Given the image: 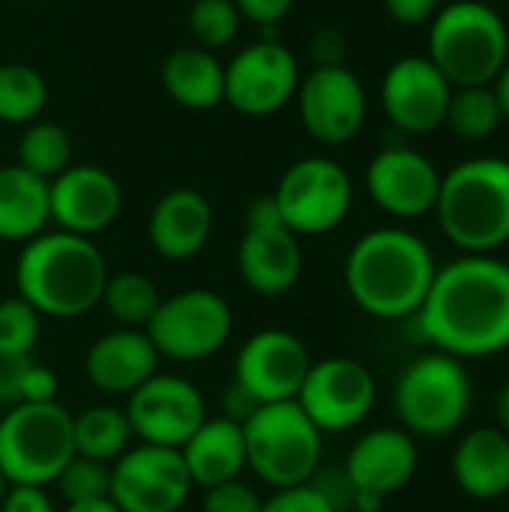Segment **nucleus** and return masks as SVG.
Returning a JSON list of instances; mask_svg holds the SVG:
<instances>
[{
    "label": "nucleus",
    "instance_id": "a878e982",
    "mask_svg": "<svg viewBox=\"0 0 509 512\" xmlns=\"http://www.w3.org/2000/svg\"><path fill=\"white\" fill-rule=\"evenodd\" d=\"M162 90L189 111H210L225 102V63L201 45L174 48L159 66Z\"/></svg>",
    "mask_w": 509,
    "mask_h": 512
},
{
    "label": "nucleus",
    "instance_id": "20e7f679",
    "mask_svg": "<svg viewBox=\"0 0 509 512\" xmlns=\"http://www.w3.org/2000/svg\"><path fill=\"white\" fill-rule=\"evenodd\" d=\"M444 237L465 255H495L509 243V159L474 156L441 174L435 210Z\"/></svg>",
    "mask_w": 509,
    "mask_h": 512
},
{
    "label": "nucleus",
    "instance_id": "ea45409f",
    "mask_svg": "<svg viewBox=\"0 0 509 512\" xmlns=\"http://www.w3.org/2000/svg\"><path fill=\"white\" fill-rule=\"evenodd\" d=\"M0 512H57L45 486H9Z\"/></svg>",
    "mask_w": 509,
    "mask_h": 512
},
{
    "label": "nucleus",
    "instance_id": "72a5a7b5",
    "mask_svg": "<svg viewBox=\"0 0 509 512\" xmlns=\"http://www.w3.org/2000/svg\"><path fill=\"white\" fill-rule=\"evenodd\" d=\"M0 402H9V408L27 402H57V375L33 357L12 363L0 360Z\"/></svg>",
    "mask_w": 509,
    "mask_h": 512
},
{
    "label": "nucleus",
    "instance_id": "7c9ffc66",
    "mask_svg": "<svg viewBox=\"0 0 509 512\" xmlns=\"http://www.w3.org/2000/svg\"><path fill=\"white\" fill-rule=\"evenodd\" d=\"M48 105V84L30 63H0V123L27 126L42 117Z\"/></svg>",
    "mask_w": 509,
    "mask_h": 512
},
{
    "label": "nucleus",
    "instance_id": "5701e85b",
    "mask_svg": "<svg viewBox=\"0 0 509 512\" xmlns=\"http://www.w3.org/2000/svg\"><path fill=\"white\" fill-rule=\"evenodd\" d=\"M213 234V207L210 201L189 186L165 192L147 219V237L159 258L189 261L201 255Z\"/></svg>",
    "mask_w": 509,
    "mask_h": 512
},
{
    "label": "nucleus",
    "instance_id": "f3484780",
    "mask_svg": "<svg viewBox=\"0 0 509 512\" xmlns=\"http://www.w3.org/2000/svg\"><path fill=\"white\" fill-rule=\"evenodd\" d=\"M453 84L426 54H408L387 66L381 78V108L405 135H429L444 126Z\"/></svg>",
    "mask_w": 509,
    "mask_h": 512
},
{
    "label": "nucleus",
    "instance_id": "473e14b6",
    "mask_svg": "<svg viewBox=\"0 0 509 512\" xmlns=\"http://www.w3.org/2000/svg\"><path fill=\"white\" fill-rule=\"evenodd\" d=\"M186 27L201 48L219 51L240 36L243 15L234 0H192L186 12Z\"/></svg>",
    "mask_w": 509,
    "mask_h": 512
},
{
    "label": "nucleus",
    "instance_id": "2eb2a0df",
    "mask_svg": "<svg viewBox=\"0 0 509 512\" xmlns=\"http://www.w3.org/2000/svg\"><path fill=\"white\" fill-rule=\"evenodd\" d=\"M123 411L138 444H156L171 450H180L210 417L207 402L192 381L162 372L144 381L135 393H129Z\"/></svg>",
    "mask_w": 509,
    "mask_h": 512
},
{
    "label": "nucleus",
    "instance_id": "b1692460",
    "mask_svg": "<svg viewBox=\"0 0 509 512\" xmlns=\"http://www.w3.org/2000/svg\"><path fill=\"white\" fill-rule=\"evenodd\" d=\"M453 480L474 501L509 495V438L498 426L465 432L453 450Z\"/></svg>",
    "mask_w": 509,
    "mask_h": 512
},
{
    "label": "nucleus",
    "instance_id": "4468645a",
    "mask_svg": "<svg viewBox=\"0 0 509 512\" xmlns=\"http://www.w3.org/2000/svg\"><path fill=\"white\" fill-rule=\"evenodd\" d=\"M294 102L306 135L324 147H342L354 141L369 114L366 87L345 63L315 66L306 72Z\"/></svg>",
    "mask_w": 509,
    "mask_h": 512
},
{
    "label": "nucleus",
    "instance_id": "dca6fc26",
    "mask_svg": "<svg viewBox=\"0 0 509 512\" xmlns=\"http://www.w3.org/2000/svg\"><path fill=\"white\" fill-rule=\"evenodd\" d=\"M312 366V354L291 330L267 327L252 333L234 357V381L258 402H291L297 399L303 378Z\"/></svg>",
    "mask_w": 509,
    "mask_h": 512
},
{
    "label": "nucleus",
    "instance_id": "9b49d317",
    "mask_svg": "<svg viewBox=\"0 0 509 512\" xmlns=\"http://www.w3.org/2000/svg\"><path fill=\"white\" fill-rule=\"evenodd\" d=\"M300 60L279 36H261L225 63V102L243 117H273L294 102Z\"/></svg>",
    "mask_w": 509,
    "mask_h": 512
},
{
    "label": "nucleus",
    "instance_id": "79ce46f5",
    "mask_svg": "<svg viewBox=\"0 0 509 512\" xmlns=\"http://www.w3.org/2000/svg\"><path fill=\"white\" fill-rule=\"evenodd\" d=\"M309 54H312L315 66H342L345 63V39H342V33L333 30V27H321L309 39Z\"/></svg>",
    "mask_w": 509,
    "mask_h": 512
},
{
    "label": "nucleus",
    "instance_id": "0eeeda50",
    "mask_svg": "<svg viewBox=\"0 0 509 512\" xmlns=\"http://www.w3.org/2000/svg\"><path fill=\"white\" fill-rule=\"evenodd\" d=\"M243 441L246 468L270 489L312 483L324 453V435L294 399L261 405L243 423Z\"/></svg>",
    "mask_w": 509,
    "mask_h": 512
},
{
    "label": "nucleus",
    "instance_id": "aec40b11",
    "mask_svg": "<svg viewBox=\"0 0 509 512\" xmlns=\"http://www.w3.org/2000/svg\"><path fill=\"white\" fill-rule=\"evenodd\" d=\"M420 468V444L402 426H381L354 441L345 459V480L351 492L390 498L402 492Z\"/></svg>",
    "mask_w": 509,
    "mask_h": 512
},
{
    "label": "nucleus",
    "instance_id": "2f4dec72",
    "mask_svg": "<svg viewBox=\"0 0 509 512\" xmlns=\"http://www.w3.org/2000/svg\"><path fill=\"white\" fill-rule=\"evenodd\" d=\"M162 297L153 279H147L138 270H123V273H108L105 291H102V306L105 312L120 324L132 330H144L153 312L159 309Z\"/></svg>",
    "mask_w": 509,
    "mask_h": 512
},
{
    "label": "nucleus",
    "instance_id": "cd10ccee",
    "mask_svg": "<svg viewBox=\"0 0 509 512\" xmlns=\"http://www.w3.org/2000/svg\"><path fill=\"white\" fill-rule=\"evenodd\" d=\"M72 441L75 456L114 465L135 441L129 417L117 405H90L81 414H72Z\"/></svg>",
    "mask_w": 509,
    "mask_h": 512
},
{
    "label": "nucleus",
    "instance_id": "6ab92c4d",
    "mask_svg": "<svg viewBox=\"0 0 509 512\" xmlns=\"http://www.w3.org/2000/svg\"><path fill=\"white\" fill-rule=\"evenodd\" d=\"M51 222L78 237H96L114 225L123 210V189L117 177L99 165H69L48 183Z\"/></svg>",
    "mask_w": 509,
    "mask_h": 512
},
{
    "label": "nucleus",
    "instance_id": "a211bd4d",
    "mask_svg": "<svg viewBox=\"0 0 509 512\" xmlns=\"http://www.w3.org/2000/svg\"><path fill=\"white\" fill-rule=\"evenodd\" d=\"M441 171L435 162L408 147L393 144L378 150L366 165V192L393 219H420L435 210Z\"/></svg>",
    "mask_w": 509,
    "mask_h": 512
},
{
    "label": "nucleus",
    "instance_id": "de8ad7c7",
    "mask_svg": "<svg viewBox=\"0 0 509 512\" xmlns=\"http://www.w3.org/2000/svg\"><path fill=\"white\" fill-rule=\"evenodd\" d=\"M351 495H354L357 512H378L384 507V498H378V495H369V492H351Z\"/></svg>",
    "mask_w": 509,
    "mask_h": 512
},
{
    "label": "nucleus",
    "instance_id": "f03ea898",
    "mask_svg": "<svg viewBox=\"0 0 509 512\" xmlns=\"http://www.w3.org/2000/svg\"><path fill=\"white\" fill-rule=\"evenodd\" d=\"M429 243L408 228L366 231L345 258V288L357 309L381 321L414 318L435 282Z\"/></svg>",
    "mask_w": 509,
    "mask_h": 512
},
{
    "label": "nucleus",
    "instance_id": "e433bc0d",
    "mask_svg": "<svg viewBox=\"0 0 509 512\" xmlns=\"http://www.w3.org/2000/svg\"><path fill=\"white\" fill-rule=\"evenodd\" d=\"M261 512H339V507L330 492L318 489L315 483H303L291 489H273L264 498Z\"/></svg>",
    "mask_w": 509,
    "mask_h": 512
},
{
    "label": "nucleus",
    "instance_id": "4be33fe9",
    "mask_svg": "<svg viewBox=\"0 0 509 512\" xmlns=\"http://www.w3.org/2000/svg\"><path fill=\"white\" fill-rule=\"evenodd\" d=\"M159 360L144 330L117 327L87 348L84 375L105 396H129L159 372Z\"/></svg>",
    "mask_w": 509,
    "mask_h": 512
},
{
    "label": "nucleus",
    "instance_id": "ddd939ff",
    "mask_svg": "<svg viewBox=\"0 0 509 512\" xmlns=\"http://www.w3.org/2000/svg\"><path fill=\"white\" fill-rule=\"evenodd\" d=\"M180 450L132 444L111 465V501L123 512H180L192 495Z\"/></svg>",
    "mask_w": 509,
    "mask_h": 512
},
{
    "label": "nucleus",
    "instance_id": "39448f33",
    "mask_svg": "<svg viewBox=\"0 0 509 512\" xmlns=\"http://www.w3.org/2000/svg\"><path fill=\"white\" fill-rule=\"evenodd\" d=\"M426 57L453 87L495 84L509 63L507 21L483 0H450L429 21Z\"/></svg>",
    "mask_w": 509,
    "mask_h": 512
},
{
    "label": "nucleus",
    "instance_id": "393cba45",
    "mask_svg": "<svg viewBox=\"0 0 509 512\" xmlns=\"http://www.w3.org/2000/svg\"><path fill=\"white\" fill-rule=\"evenodd\" d=\"M183 465L192 477V486L213 489L231 480H240L246 471V441L243 426L228 417H207L198 432L180 447Z\"/></svg>",
    "mask_w": 509,
    "mask_h": 512
},
{
    "label": "nucleus",
    "instance_id": "f8f14e48",
    "mask_svg": "<svg viewBox=\"0 0 509 512\" xmlns=\"http://www.w3.org/2000/svg\"><path fill=\"white\" fill-rule=\"evenodd\" d=\"M378 384L375 375L354 357H324L312 360L297 405L318 426V432H348L357 429L375 408Z\"/></svg>",
    "mask_w": 509,
    "mask_h": 512
},
{
    "label": "nucleus",
    "instance_id": "6e6552de",
    "mask_svg": "<svg viewBox=\"0 0 509 512\" xmlns=\"http://www.w3.org/2000/svg\"><path fill=\"white\" fill-rule=\"evenodd\" d=\"M72 456V414L60 402L12 405L0 417V474L9 486L48 489Z\"/></svg>",
    "mask_w": 509,
    "mask_h": 512
},
{
    "label": "nucleus",
    "instance_id": "37998d69",
    "mask_svg": "<svg viewBox=\"0 0 509 512\" xmlns=\"http://www.w3.org/2000/svg\"><path fill=\"white\" fill-rule=\"evenodd\" d=\"M258 408H261V405H258L237 381H231V387L225 390V399H222V417H228V420H234V423L243 426Z\"/></svg>",
    "mask_w": 509,
    "mask_h": 512
},
{
    "label": "nucleus",
    "instance_id": "7ed1b4c3",
    "mask_svg": "<svg viewBox=\"0 0 509 512\" xmlns=\"http://www.w3.org/2000/svg\"><path fill=\"white\" fill-rule=\"evenodd\" d=\"M108 282L105 255L90 237L60 228L27 240L15 258V294L42 318H81L102 303Z\"/></svg>",
    "mask_w": 509,
    "mask_h": 512
},
{
    "label": "nucleus",
    "instance_id": "c756f323",
    "mask_svg": "<svg viewBox=\"0 0 509 512\" xmlns=\"http://www.w3.org/2000/svg\"><path fill=\"white\" fill-rule=\"evenodd\" d=\"M15 153H18L15 162L21 168L51 183L72 165V135L60 123L33 120L21 129Z\"/></svg>",
    "mask_w": 509,
    "mask_h": 512
},
{
    "label": "nucleus",
    "instance_id": "a19ab883",
    "mask_svg": "<svg viewBox=\"0 0 509 512\" xmlns=\"http://www.w3.org/2000/svg\"><path fill=\"white\" fill-rule=\"evenodd\" d=\"M381 3H384L387 15L405 27L429 24L432 15L444 6V0H381Z\"/></svg>",
    "mask_w": 509,
    "mask_h": 512
},
{
    "label": "nucleus",
    "instance_id": "f704fd0d",
    "mask_svg": "<svg viewBox=\"0 0 509 512\" xmlns=\"http://www.w3.org/2000/svg\"><path fill=\"white\" fill-rule=\"evenodd\" d=\"M42 336V315L15 297L0 300V360L12 363V360H27L33 357L36 345Z\"/></svg>",
    "mask_w": 509,
    "mask_h": 512
},
{
    "label": "nucleus",
    "instance_id": "c9c22d12",
    "mask_svg": "<svg viewBox=\"0 0 509 512\" xmlns=\"http://www.w3.org/2000/svg\"><path fill=\"white\" fill-rule=\"evenodd\" d=\"M54 486L60 489L66 504L108 498L111 495V465L93 462V459H84V456H72L66 462V468L57 474Z\"/></svg>",
    "mask_w": 509,
    "mask_h": 512
},
{
    "label": "nucleus",
    "instance_id": "58836bf2",
    "mask_svg": "<svg viewBox=\"0 0 509 512\" xmlns=\"http://www.w3.org/2000/svg\"><path fill=\"white\" fill-rule=\"evenodd\" d=\"M234 3H237L243 21H252L264 33H273L279 27V21L294 9L297 0H234Z\"/></svg>",
    "mask_w": 509,
    "mask_h": 512
},
{
    "label": "nucleus",
    "instance_id": "9d476101",
    "mask_svg": "<svg viewBox=\"0 0 509 512\" xmlns=\"http://www.w3.org/2000/svg\"><path fill=\"white\" fill-rule=\"evenodd\" d=\"M144 333L159 357L198 363L228 345L234 333V312L222 294L210 288H186L162 297Z\"/></svg>",
    "mask_w": 509,
    "mask_h": 512
},
{
    "label": "nucleus",
    "instance_id": "49530a36",
    "mask_svg": "<svg viewBox=\"0 0 509 512\" xmlns=\"http://www.w3.org/2000/svg\"><path fill=\"white\" fill-rule=\"evenodd\" d=\"M495 414H498V429H501V432L509 438V381L501 387V393H498Z\"/></svg>",
    "mask_w": 509,
    "mask_h": 512
},
{
    "label": "nucleus",
    "instance_id": "412c9836",
    "mask_svg": "<svg viewBox=\"0 0 509 512\" xmlns=\"http://www.w3.org/2000/svg\"><path fill=\"white\" fill-rule=\"evenodd\" d=\"M237 273L243 285L258 297H285L303 276L300 237L282 222L249 225L237 246Z\"/></svg>",
    "mask_w": 509,
    "mask_h": 512
},
{
    "label": "nucleus",
    "instance_id": "423d86ee",
    "mask_svg": "<svg viewBox=\"0 0 509 512\" xmlns=\"http://www.w3.org/2000/svg\"><path fill=\"white\" fill-rule=\"evenodd\" d=\"M474 405V381L465 360L426 351L405 363L393 387L399 426L417 441H441L459 432Z\"/></svg>",
    "mask_w": 509,
    "mask_h": 512
},
{
    "label": "nucleus",
    "instance_id": "a18cd8bd",
    "mask_svg": "<svg viewBox=\"0 0 509 512\" xmlns=\"http://www.w3.org/2000/svg\"><path fill=\"white\" fill-rule=\"evenodd\" d=\"M495 96L501 102V114H504V123H509V63L501 69V75L495 78Z\"/></svg>",
    "mask_w": 509,
    "mask_h": 512
},
{
    "label": "nucleus",
    "instance_id": "c03bdc74",
    "mask_svg": "<svg viewBox=\"0 0 509 512\" xmlns=\"http://www.w3.org/2000/svg\"><path fill=\"white\" fill-rule=\"evenodd\" d=\"M63 512H123L111 498H96V501H78V504H66Z\"/></svg>",
    "mask_w": 509,
    "mask_h": 512
},
{
    "label": "nucleus",
    "instance_id": "bb28decb",
    "mask_svg": "<svg viewBox=\"0 0 509 512\" xmlns=\"http://www.w3.org/2000/svg\"><path fill=\"white\" fill-rule=\"evenodd\" d=\"M51 204L48 180L30 174L18 162L0 168V240L27 243L48 231Z\"/></svg>",
    "mask_w": 509,
    "mask_h": 512
},
{
    "label": "nucleus",
    "instance_id": "09e8293b",
    "mask_svg": "<svg viewBox=\"0 0 509 512\" xmlns=\"http://www.w3.org/2000/svg\"><path fill=\"white\" fill-rule=\"evenodd\" d=\"M6 489H9V480L0 474V504H3V495H6Z\"/></svg>",
    "mask_w": 509,
    "mask_h": 512
},
{
    "label": "nucleus",
    "instance_id": "4c0bfd02",
    "mask_svg": "<svg viewBox=\"0 0 509 512\" xmlns=\"http://www.w3.org/2000/svg\"><path fill=\"white\" fill-rule=\"evenodd\" d=\"M264 498L243 480H231L213 489H204L201 512H261Z\"/></svg>",
    "mask_w": 509,
    "mask_h": 512
},
{
    "label": "nucleus",
    "instance_id": "c85d7f7f",
    "mask_svg": "<svg viewBox=\"0 0 509 512\" xmlns=\"http://www.w3.org/2000/svg\"><path fill=\"white\" fill-rule=\"evenodd\" d=\"M444 126L462 141H486L504 126L501 102L492 84L477 87H453Z\"/></svg>",
    "mask_w": 509,
    "mask_h": 512
},
{
    "label": "nucleus",
    "instance_id": "1a4fd4ad",
    "mask_svg": "<svg viewBox=\"0 0 509 512\" xmlns=\"http://www.w3.org/2000/svg\"><path fill=\"white\" fill-rule=\"evenodd\" d=\"M279 219L297 237H321L336 231L354 204L351 174L330 156H303L285 168L270 192Z\"/></svg>",
    "mask_w": 509,
    "mask_h": 512
},
{
    "label": "nucleus",
    "instance_id": "f257e3e1",
    "mask_svg": "<svg viewBox=\"0 0 509 512\" xmlns=\"http://www.w3.org/2000/svg\"><path fill=\"white\" fill-rule=\"evenodd\" d=\"M414 324L432 351L459 360L509 351V264L498 255H462L438 267Z\"/></svg>",
    "mask_w": 509,
    "mask_h": 512
}]
</instances>
